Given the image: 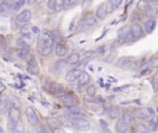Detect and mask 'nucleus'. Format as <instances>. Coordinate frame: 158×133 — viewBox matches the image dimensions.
Returning <instances> with one entry per match:
<instances>
[{
	"label": "nucleus",
	"mask_w": 158,
	"mask_h": 133,
	"mask_svg": "<svg viewBox=\"0 0 158 133\" xmlns=\"http://www.w3.org/2000/svg\"><path fill=\"white\" fill-rule=\"evenodd\" d=\"M96 23V17L93 14H85L78 22L77 25V31L78 32H83L85 30H88L89 27L94 26Z\"/></svg>",
	"instance_id": "f03ea898"
},
{
	"label": "nucleus",
	"mask_w": 158,
	"mask_h": 133,
	"mask_svg": "<svg viewBox=\"0 0 158 133\" xmlns=\"http://www.w3.org/2000/svg\"><path fill=\"white\" fill-rule=\"evenodd\" d=\"M47 7H48L49 11H56V1H48Z\"/></svg>",
	"instance_id": "a19ab883"
},
{
	"label": "nucleus",
	"mask_w": 158,
	"mask_h": 133,
	"mask_svg": "<svg viewBox=\"0 0 158 133\" xmlns=\"http://www.w3.org/2000/svg\"><path fill=\"white\" fill-rule=\"evenodd\" d=\"M26 4V1L23 0H20V1H6L5 5L6 6V11L7 12H11V14H16L20 11V9Z\"/></svg>",
	"instance_id": "6e6552de"
},
{
	"label": "nucleus",
	"mask_w": 158,
	"mask_h": 133,
	"mask_svg": "<svg viewBox=\"0 0 158 133\" xmlns=\"http://www.w3.org/2000/svg\"><path fill=\"white\" fill-rule=\"evenodd\" d=\"M121 121L125 124L130 126V124L135 123V117H133V115H131V112H128L127 110H123L122 111V118H121Z\"/></svg>",
	"instance_id": "aec40b11"
},
{
	"label": "nucleus",
	"mask_w": 158,
	"mask_h": 133,
	"mask_svg": "<svg viewBox=\"0 0 158 133\" xmlns=\"http://www.w3.org/2000/svg\"><path fill=\"white\" fill-rule=\"evenodd\" d=\"M156 25H157L156 18H147V20L143 22V25H141V26H142V30H143V33L151 34V33L154 31Z\"/></svg>",
	"instance_id": "9b49d317"
},
{
	"label": "nucleus",
	"mask_w": 158,
	"mask_h": 133,
	"mask_svg": "<svg viewBox=\"0 0 158 133\" xmlns=\"http://www.w3.org/2000/svg\"><path fill=\"white\" fill-rule=\"evenodd\" d=\"M25 116H26V118H27V121H28L30 124H37L38 123V116H37V112L35 111L33 107H31V106L26 107Z\"/></svg>",
	"instance_id": "1a4fd4ad"
},
{
	"label": "nucleus",
	"mask_w": 158,
	"mask_h": 133,
	"mask_svg": "<svg viewBox=\"0 0 158 133\" xmlns=\"http://www.w3.org/2000/svg\"><path fill=\"white\" fill-rule=\"evenodd\" d=\"M53 42H52V32L48 30H43L37 36V49L43 57H47L53 50Z\"/></svg>",
	"instance_id": "f257e3e1"
},
{
	"label": "nucleus",
	"mask_w": 158,
	"mask_h": 133,
	"mask_svg": "<svg viewBox=\"0 0 158 133\" xmlns=\"http://www.w3.org/2000/svg\"><path fill=\"white\" fill-rule=\"evenodd\" d=\"M146 127H147L151 132L157 131V128H158V121H157V115H156V113H154V115H152V116H151V118L147 121Z\"/></svg>",
	"instance_id": "a211bd4d"
},
{
	"label": "nucleus",
	"mask_w": 158,
	"mask_h": 133,
	"mask_svg": "<svg viewBox=\"0 0 158 133\" xmlns=\"http://www.w3.org/2000/svg\"><path fill=\"white\" fill-rule=\"evenodd\" d=\"M36 133H48L42 126H37V128H36Z\"/></svg>",
	"instance_id": "37998d69"
},
{
	"label": "nucleus",
	"mask_w": 158,
	"mask_h": 133,
	"mask_svg": "<svg viewBox=\"0 0 158 133\" xmlns=\"http://www.w3.org/2000/svg\"><path fill=\"white\" fill-rule=\"evenodd\" d=\"M52 133H65V131L64 129H62V128H57V129H53V132Z\"/></svg>",
	"instance_id": "09e8293b"
},
{
	"label": "nucleus",
	"mask_w": 158,
	"mask_h": 133,
	"mask_svg": "<svg viewBox=\"0 0 158 133\" xmlns=\"http://www.w3.org/2000/svg\"><path fill=\"white\" fill-rule=\"evenodd\" d=\"M70 123H72V126H73L75 129L81 131V132H85V131H88V129L90 128V122H89L86 118H84V117L72 118V119H70Z\"/></svg>",
	"instance_id": "20e7f679"
},
{
	"label": "nucleus",
	"mask_w": 158,
	"mask_h": 133,
	"mask_svg": "<svg viewBox=\"0 0 158 133\" xmlns=\"http://www.w3.org/2000/svg\"><path fill=\"white\" fill-rule=\"evenodd\" d=\"M131 60H132L131 57H128V55H122V57H120V58L116 60L115 64H116L117 68H123V66H125L127 63H130Z\"/></svg>",
	"instance_id": "393cba45"
},
{
	"label": "nucleus",
	"mask_w": 158,
	"mask_h": 133,
	"mask_svg": "<svg viewBox=\"0 0 158 133\" xmlns=\"http://www.w3.org/2000/svg\"><path fill=\"white\" fill-rule=\"evenodd\" d=\"M31 52V48L30 47H25V48H21L20 50H19V57H21V58H25L28 53Z\"/></svg>",
	"instance_id": "c9c22d12"
},
{
	"label": "nucleus",
	"mask_w": 158,
	"mask_h": 133,
	"mask_svg": "<svg viewBox=\"0 0 158 133\" xmlns=\"http://www.w3.org/2000/svg\"><path fill=\"white\" fill-rule=\"evenodd\" d=\"M5 87H6V86L4 85V83L0 81V92H4V91H5Z\"/></svg>",
	"instance_id": "603ef678"
},
{
	"label": "nucleus",
	"mask_w": 158,
	"mask_h": 133,
	"mask_svg": "<svg viewBox=\"0 0 158 133\" xmlns=\"http://www.w3.org/2000/svg\"><path fill=\"white\" fill-rule=\"evenodd\" d=\"M86 107L90 111L95 112L96 115H104V112H105L104 105H101V103H99L96 101H89V102H86Z\"/></svg>",
	"instance_id": "f8f14e48"
},
{
	"label": "nucleus",
	"mask_w": 158,
	"mask_h": 133,
	"mask_svg": "<svg viewBox=\"0 0 158 133\" xmlns=\"http://www.w3.org/2000/svg\"><path fill=\"white\" fill-rule=\"evenodd\" d=\"M60 101H62V103H63L67 108L73 107V106L77 105V97H75L72 92H64V94L60 96Z\"/></svg>",
	"instance_id": "0eeeda50"
},
{
	"label": "nucleus",
	"mask_w": 158,
	"mask_h": 133,
	"mask_svg": "<svg viewBox=\"0 0 158 133\" xmlns=\"http://www.w3.org/2000/svg\"><path fill=\"white\" fill-rule=\"evenodd\" d=\"M96 102H99V103L104 105V102H105V99H104V97H101V96H98V97H96Z\"/></svg>",
	"instance_id": "49530a36"
},
{
	"label": "nucleus",
	"mask_w": 158,
	"mask_h": 133,
	"mask_svg": "<svg viewBox=\"0 0 158 133\" xmlns=\"http://www.w3.org/2000/svg\"><path fill=\"white\" fill-rule=\"evenodd\" d=\"M149 71H151V70H149L148 68H147V69H144V70H142V71H141V76H144V75L149 74Z\"/></svg>",
	"instance_id": "de8ad7c7"
},
{
	"label": "nucleus",
	"mask_w": 158,
	"mask_h": 133,
	"mask_svg": "<svg viewBox=\"0 0 158 133\" xmlns=\"http://www.w3.org/2000/svg\"><path fill=\"white\" fill-rule=\"evenodd\" d=\"M148 65H151L153 68H157V65H158V57L157 55H152L148 59Z\"/></svg>",
	"instance_id": "72a5a7b5"
},
{
	"label": "nucleus",
	"mask_w": 158,
	"mask_h": 133,
	"mask_svg": "<svg viewBox=\"0 0 158 133\" xmlns=\"http://www.w3.org/2000/svg\"><path fill=\"white\" fill-rule=\"evenodd\" d=\"M81 74V70L79 69V68H74V69H70V70H68L67 71V74H65V80L67 81H75V80H78V78H79V75Z\"/></svg>",
	"instance_id": "4468645a"
},
{
	"label": "nucleus",
	"mask_w": 158,
	"mask_h": 133,
	"mask_svg": "<svg viewBox=\"0 0 158 133\" xmlns=\"http://www.w3.org/2000/svg\"><path fill=\"white\" fill-rule=\"evenodd\" d=\"M133 133H135V132H133Z\"/></svg>",
	"instance_id": "6e6d98bb"
},
{
	"label": "nucleus",
	"mask_w": 158,
	"mask_h": 133,
	"mask_svg": "<svg viewBox=\"0 0 158 133\" xmlns=\"http://www.w3.org/2000/svg\"><path fill=\"white\" fill-rule=\"evenodd\" d=\"M65 115H67L68 117H70V118H77V117H81V116L84 115V111H83V108H81L80 106L75 105V106H73V107L67 108Z\"/></svg>",
	"instance_id": "9d476101"
},
{
	"label": "nucleus",
	"mask_w": 158,
	"mask_h": 133,
	"mask_svg": "<svg viewBox=\"0 0 158 133\" xmlns=\"http://www.w3.org/2000/svg\"><path fill=\"white\" fill-rule=\"evenodd\" d=\"M106 113H107V116H109L110 118L115 119V118H118V116L121 115V110H120V107H117V106H110V107L106 110Z\"/></svg>",
	"instance_id": "6ab92c4d"
},
{
	"label": "nucleus",
	"mask_w": 158,
	"mask_h": 133,
	"mask_svg": "<svg viewBox=\"0 0 158 133\" xmlns=\"http://www.w3.org/2000/svg\"><path fill=\"white\" fill-rule=\"evenodd\" d=\"M0 133H5V132H4V129H2V127H1V126H0Z\"/></svg>",
	"instance_id": "864d4df0"
},
{
	"label": "nucleus",
	"mask_w": 158,
	"mask_h": 133,
	"mask_svg": "<svg viewBox=\"0 0 158 133\" xmlns=\"http://www.w3.org/2000/svg\"><path fill=\"white\" fill-rule=\"evenodd\" d=\"M2 41H4V37H2V36H0V43H1Z\"/></svg>",
	"instance_id": "5fc2aeb1"
},
{
	"label": "nucleus",
	"mask_w": 158,
	"mask_h": 133,
	"mask_svg": "<svg viewBox=\"0 0 158 133\" xmlns=\"http://www.w3.org/2000/svg\"><path fill=\"white\" fill-rule=\"evenodd\" d=\"M12 133H25V124L21 121H19L12 128Z\"/></svg>",
	"instance_id": "c756f323"
},
{
	"label": "nucleus",
	"mask_w": 158,
	"mask_h": 133,
	"mask_svg": "<svg viewBox=\"0 0 158 133\" xmlns=\"http://www.w3.org/2000/svg\"><path fill=\"white\" fill-rule=\"evenodd\" d=\"M79 59H80V54H79L78 52H73V53H70V54L67 57L65 62H67V63H70V64H75V63L79 62Z\"/></svg>",
	"instance_id": "bb28decb"
},
{
	"label": "nucleus",
	"mask_w": 158,
	"mask_h": 133,
	"mask_svg": "<svg viewBox=\"0 0 158 133\" xmlns=\"http://www.w3.org/2000/svg\"><path fill=\"white\" fill-rule=\"evenodd\" d=\"M31 16H32V14H31L30 10H22L20 14H17L16 21L17 22H22V23H27L31 20Z\"/></svg>",
	"instance_id": "2eb2a0df"
},
{
	"label": "nucleus",
	"mask_w": 158,
	"mask_h": 133,
	"mask_svg": "<svg viewBox=\"0 0 158 133\" xmlns=\"http://www.w3.org/2000/svg\"><path fill=\"white\" fill-rule=\"evenodd\" d=\"M152 115H154V111L152 107H139L135 111V117L143 121H148Z\"/></svg>",
	"instance_id": "39448f33"
},
{
	"label": "nucleus",
	"mask_w": 158,
	"mask_h": 133,
	"mask_svg": "<svg viewBox=\"0 0 158 133\" xmlns=\"http://www.w3.org/2000/svg\"><path fill=\"white\" fill-rule=\"evenodd\" d=\"M20 121V110L16 106H11L10 111H9V117H7V127L9 129L12 131V128L15 127V124Z\"/></svg>",
	"instance_id": "7ed1b4c3"
},
{
	"label": "nucleus",
	"mask_w": 158,
	"mask_h": 133,
	"mask_svg": "<svg viewBox=\"0 0 158 133\" xmlns=\"http://www.w3.org/2000/svg\"><path fill=\"white\" fill-rule=\"evenodd\" d=\"M67 62L64 60V59H59V60H57L56 62V64H54V68H56V70H58V71H62L65 66H67Z\"/></svg>",
	"instance_id": "473e14b6"
},
{
	"label": "nucleus",
	"mask_w": 158,
	"mask_h": 133,
	"mask_svg": "<svg viewBox=\"0 0 158 133\" xmlns=\"http://www.w3.org/2000/svg\"><path fill=\"white\" fill-rule=\"evenodd\" d=\"M95 94H96V87L94 85H89L86 89V95L89 97H93V96H95Z\"/></svg>",
	"instance_id": "f704fd0d"
},
{
	"label": "nucleus",
	"mask_w": 158,
	"mask_h": 133,
	"mask_svg": "<svg viewBox=\"0 0 158 133\" xmlns=\"http://www.w3.org/2000/svg\"><path fill=\"white\" fill-rule=\"evenodd\" d=\"M31 27H32V26H31L30 23H25V25H23V26L20 28V33H21V34L28 33V32H30V30H31Z\"/></svg>",
	"instance_id": "4c0bfd02"
},
{
	"label": "nucleus",
	"mask_w": 158,
	"mask_h": 133,
	"mask_svg": "<svg viewBox=\"0 0 158 133\" xmlns=\"http://www.w3.org/2000/svg\"><path fill=\"white\" fill-rule=\"evenodd\" d=\"M157 76H158V74H154L153 75V79H152V85H153V89L154 90H157Z\"/></svg>",
	"instance_id": "79ce46f5"
},
{
	"label": "nucleus",
	"mask_w": 158,
	"mask_h": 133,
	"mask_svg": "<svg viewBox=\"0 0 158 133\" xmlns=\"http://www.w3.org/2000/svg\"><path fill=\"white\" fill-rule=\"evenodd\" d=\"M94 16L96 17V20H98V18H99V20H104V18L107 16V5H106L105 2H101V4L98 6L96 12H95Z\"/></svg>",
	"instance_id": "ddd939ff"
},
{
	"label": "nucleus",
	"mask_w": 158,
	"mask_h": 133,
	"mask_svg": "<svg viewBox=\"0 0 158 133\" xmlns=\"http://www.w3.org/2000/svg\"><path fill=\"white\" fill-rule=\"evenodd\" d=\"M135 133H151V131L143 123H138L135 128Z\"/></svg>",
	"instance_id": "7c9ffc66"
},
{
	"label": "nucleus",
	"mask_w": 158,
	"mask_h": 133,
	"mask_svg": "<svg viewBox=\"0 0 158 133\" xmlns=\"http://www.w3.org/2000/svg\"><path fill=\"white\" fill-rule=\"evenodd\" d=\"M20 41H22L26 46H31L32 43H33V41H35V34L33 33H31V32H28V33H25V34H21V37L19 38Z\"/></svg>",
	"instance_id": "412c9836"
},
{
	"label": "nucleus",
	"mask_w": 158,
	"mask_h": 133,
	"mask_svg": "<svg viewBox=\"0 0 158 133\" xmlns=\"http://www.w3.org/2000/svg\"><path fill=\"white\" fill-rule=\"evenodd\" d=\"M49 91L54 95V96H62L64 94V89L59 83H52V85L49 86Z\"/></svg>",
	"instance_id": "f3484780"
},
{
	"label": "nucleus",
	"mask_w": 158,
	"mask_h": 133,
	"mask_svg": "<svg viewBox=\"0 0 158 133\" xmlns=\"http://www.w3.org/2000/svg\"><path fill=\"white\" fill-rule=\"evenodd\" d=\"M105 49H106V44H102L100 48H98V53H104Z\"/></svg>",
	"instance_id": "a18cd8bd"
},
{
	"label": "nucleus",
	"mask_w": 158,
	"mask_h": 133,
	"mask_svg": "<svg viewBox=\"0 0 158 133\" xmlns=\"http://www.w3.org/2000/svg\"><path fill=\"white\" fill-rule=\"evenodd\" d=\"M67 52H68V48L64 46V44H57L56 46V54L58 55V57H63V55H65L67 54Z\"/></svg>",
	"instance_id": "c85d7f7f"
},
{
	"label": "nucleus",
	"mask_w": 158,
	"mask_h": 133,
	"mask_svg": "<svg viewBox=\"0 0 158 133\" xmlns=\"http://www.w3.org/2000/svg\"><path fill=\"white\" fill-rule=\"evenodd\" d=\"M106 5H109V7H107V12H111V11H114V10H116L120 5H121V1L118 0H116V1H109Z\"/></svg>",
	"instance_id": "2f4dec72"
},
{
	"label": "nucleus",
	"mask_w": 158,
	"mask_h": 133,
	"mask_svg": "<svg viewBox=\"0 0 158 133\" xmlns=\"http://www.w3.org/2000/svg\"><path fill=\"white\" fill-rule=\"evenodd\" d=\"M115 58H116V53H115V52H112L111 54H109L107 57H105V58H104V62H105V63H111Z\"/></svg>",
	"instance_id": "58836bf2"
},
{
	"label": "nucleus",
	"mask_w": 158,
	"mask_h": 133,
	"mask_svg": "<svg viewBox=\"0 0 158 133\" xmlns=\"http://www.w3.org/2000/svg\"><path fill=\"white\" fill-rule=\"evenodd\" d=\"M157 12H158V10H157L156 6H149L148 5L146 7V15L148 16V18H154L157 16Z\"/></svg>",
	"instance_id": "cd10ccee"
},
{
	"label": "nucleus",
	"mask_w": 158,
	"mask_h": 133,
	"mask_svg": "<svg viewBox=\"0 0 158 133\" xmlns=\"http://www.w3.org/2000/svg\"><path fill=\"white\" fill-rule=\"evenodd\" d=\"M137 68H138V65L131 60V62H130V63H127L122 69H125V70H135V69H137Z\"/></svg>",
	"instance_id": "e433bc0d"
},
{
	"label": "nucleus",
	"mask_w": 158,
	"mask_h": 133,
	"mask_svg": "<svg viewBox=\"0 0 158 133\" xmlns=\"http://www.w3.org/2000/svg\"><path fill=\"white\" fill-rule=\"evenodd\" d=\"M89 81H90V75L86 71H81V74L78 78V86H84L89 84Z\"/></svg>",
	"instance_id": "4be33fe9"
},
{
	"label": "nucleus",
	"mask_w": 158,
	"mask_h": 133,
	"mask_svg": "<svg viewBox=\"0 0 158 133\" xmlns=\"http://www.w3.org/2000/svg\"><path fill=\"white\" fill-rule=\"evenodd\" d=\"M60 121L58 118H54V117H51L47 119V126L51 128V129H57V128H60Z\"/></svg>",
	"instance_id": "a878e982"
},
{
	"label": "nucleus",
	"mask_w": 158,
	"mask_h": 133,
	"mask_svg": "<svg viewBox=\"0 0 158 133\" xmlns=\"http://www.w3.org/2000/svg\"><path fill=\"white\" fill-rule=\"evenodd\" d=\"M7 106H9V96L6 94H1L0 95V113L5 112Z\"/></svg>",
	"instance_id": "5701e85b"
},
{
	"label": "nucleus",
	"mask_w": 158,
	"mask_h": 133,
	"mask_svg": "<svg viewBox=\"0 0 158 133\" xmlns=\"http://www.w3.org/2000/svg\"><path fill=\"white\" fill-rule=\"evenodd\" d=\"M31 31H32L31 33H40V30H38L37 27H35V26H32V27H31Z\"/></svg>",
	"instance_id": "3c124183"
},
{
	"label": "nucleus",
	"mask_w": 158,
	"mask_h": 133,
	"mask_svg": "<svg viewBox=\"0 0 158 133\" xmlns=\"http://www.w3.org/2000/svg\"><path fill=\"white\" fill-rule=\"evenodd\" d=\"M115 128H116V132H117V133H128V131H130V126L125 124L121 119H118V121L116 122Z\"/></svg>",
	"instance_id": "b1692460"
},
{
	"label": "nucleus",
	"mask_w": 158,
	"mask_h": 133,
	"mask_svg": "<svg viewBox=\"0 0 158 133\" xmlns=\"http://www.w3.org/2000/svg\"><path fill=\"white\" fill-rule=\"evenodd\" d=\"M74 23H75V18H73V20H72V22H70V26L68 27V30H69V31H72V30L74 28Z\"/></svg>",
	"instance_id": "8fccbe9b"
},
{
	"label": "nucleus",
	"mask_w": 158,
	"mask_h": 133,
	"mask_svg": "<svg viewBox=\"0 0 158 133\" xmlns=\"http://www.w3.org/2000/svg\"><path fill=\"white\" fill-rule=\"evenodd\" d=\"M99 124H100L104 129H107V122H106L105 119H100V121H99Z\"/></svg>",
	"instance_id": "c03bdc74"
},
{
	"label": "nucleus",
	"mask_w": 158,
	"mask_h": 133,
	"mask_svg": "<svg viewBox=\"0 0 158 133\" xmlns=\"http://www.w3.org/2000/svg\"><path fill=\"white\" fill-rule=\"evenodd\" d=\"M27 71L30 74H32V75H37L38 74L40 69H38V64H37V60H36L35 57L31 58V60L28 62V64H27Z\"/></svg>",
	"instance_id": "dca6fc26"
},
{
	"label": "nucleus",
	"mask_w": 158,
	"mask_h": 133,
	"mask_svg": "<svg viewBox=\"0 0 158 133\" xmlns=\"http://www.w3.org/2000/svg\"><path fill=\"white\" fill-rule=\"evenodd\" d=\"M64 9V1H56V11H60Z\"/></svg>",
	"instance_id": "ea45409f"
},
{
	"label": "nucleus",
	"mask_w": 158,
	"mask_h": 133,
	"mask_svg": "<svg viewBox=\"0 0 158 133\" xmlns=\"http://www.w3.org/2000/svg\"><path fill=\"white\" fill-rule=\"evenodd\" d=\"M143 36V30L139 23H133L130 26V38L132 41H138Z\"/></svg>",
	"instance_id": "423d86ee"
}]
</instances>
